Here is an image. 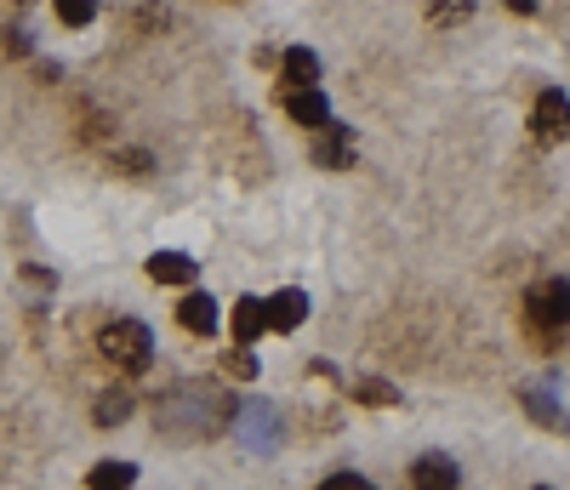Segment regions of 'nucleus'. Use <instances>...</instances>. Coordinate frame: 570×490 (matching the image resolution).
I'll use <instances>...</instances> for the list:
<instances>
[{
    "instance_id": "39448f33",
    "label": "nucleus",
    "mask_w": 570,
    "mask_h": 490,
    "mask_svg": "<svg viewBox=\"0 0 570 490\" xmlns=\"http://www.w3.org/2000/svg\"><path fill=\"white\" fill-rule=\"evenodd\" d=\"M531 131H537L542 143H564V137H570V97H564L559 86H548V91L537 97V115H531Z\"/></svg>"
},
{
    "instance_id": "6ab92c4d",
    "label": "nucleus",
    "mask_w": 570,
    "mask_h": 490,
    "mask_svg": "<svg viewBox=\"0 0 570 490\" xmlns=\"http://www.w3.org/2000/svg\"><path fill=\"white\" fill-rule=\"evenodd\" d=\"M320 490H371V479L365 473H331Z\"/></svg>"
},
{
    "instance_id": "aec40b11",
    "label": "nucleus",
    "mask_w": 570,
    "mask_h": 490,
    "mask_svg": "<svg viewBox=\"0 0 570 490\" xmlns=\"http://www.w3.org/2000/svg\"><path fill=\"white\" fill-rule=\"evenodd\" d=\"M360 400H365V405H394V388H383V382H360Z\"/></svg>"
},
{
    "instance_id": "6e6552de",
    "label": "nucleus",
    "mask_w": 570,
    "mask_h": 490,
    "mask_svg": "<svg viewBox=\"0 0 570 490\" xmlns=\"http://www.w3.org/2000/svg\"><path fill=\"white\" fill-rule=\"evenodd\" d=\"M177 325L195 331V336H212L217 331V303L206 297V291H188V297L177 303Z\"/></svg>"
},
{
    "instance_id": "9b49d317",
    "label": "nucleus",
    "mask_w": 570,
    "mask_h": 490,
    "mask_svg": "<svg viewBox=\"0 0 570 490\" xmlns=\"http://www.w3.org/2000/svg\"><path fill=\"white\" fill-rule=\"evenodd\" d=\"M149 274L160 280V285H195V257H183V252H155L149 257Z\"/></svg>"
},
{
    "instance_id": "1a4fd4ad",
    "label": "nucleus",
    "mask_w": 570,
    "mask_h": 490,
    "mask_svg": "<svg viewBox=\"0 0 570 490\" xmlns=\"http://www.w3.org/2000/svg\"><path fill=\"white\" fill-rule=\"evenodd\" d=\"M263 331H268V303L263 297H240V303H234V342H240V349H252Z\"/></svg>"
},
{
    "instance_id": "f257e3e1",
    "label": "nucleus",
    "mask_w": 570,
    "mask_h": 490,
    "mask_svg": "<svg viewBox=\"0 0 570 490\" xmlns=\"http://www.w3.org/2000/svg\"><path fill=\"white\" fill-rule=\"evenodd\" d=\"M228 422H234V411L217 388H177L160 405V433H171V439H206Z\"/></svg>"
},
{
    "instance_id": "f03ea898",
    "label": "nucleus",
    "mask_w": 570,
    "mask_h": 490,
    "mask_svg": "<svg viewBox=\"0 0 570 490\" xmlns=\"http://www.w3.org/2000/svg\"><path fill=\"white\" fill-rule=\"evenodd\" d=\"M525 325L542 342H553V336L570 331V280H537L525 291Z\"/></svg>"
},
{
    "instance_id": "dca6fc26",
    "label": "nucleus",
    "mask_w": 570,
    "mask_h": 490,
    "mask_svg": "<svg viewBox=\"0 0 570 490\" xmlns=\"http://www.w3.org/2000/svg\"><path fill=\"white\" fill-rule=\"evenodd\" d=\"M525 411L542 422V428H564V416H559V405H553V394H542V388H531L525 394Z\"/></svg>"
},
{
    "instance_id": "20e7f679",
    "label": "nucleus",
    "mask_w": 570,
    "mask_h": 490,
    "mask_svg": "<svg viewBox=\"0 0 570 490\" xmlns=\"http://www.w3.org/2000/svg\"><path fill=\"white\" fill-rule=\"evenodd\" d=\"M234 433H240L252 451H274L279 445V416L263 400H240L234 405Z\"/></svg>"
},
{
    "instance_id": "2eb2a0df",
    "label": "nucleus",
    "mask_w": 570,
    "mask_h": 490,
    "mask_svg": "<svg viewBox=\"0 0 570 490\" xmlns=\"http://www.w3.org/2000/svg\"><path fill=\"white\" fill-rule=\"evenodd\" d=\"M285 80H292V91L320 80V58L308 52V46H292V52H285Z\"/></svg>"
},
{
    "instance_id": "423d86ee",
    "label": "nucleus",
    "mask_w": 570,
    "mask_h": 490,
    "mask_svg": "<svg viewBox=\"0 0 570 490\" xmlns=\"http://www.w3.org/2000/svg\"><path fill=\"white\" fill-rule=\"evenodd\" d=\"M456 484H462V473H456V462L440 457V451H428V457L411 462V490H456Z\"/></svg>"
},
{
    "instance_id": "0eeeda50",
    "label": "nucleus",
    "mask_w": 570,
    "mask_h": 490,
    "mask_svg": "<svg viewBox=\"0 0 570 490\" xmlns=\"http://www.w3.org/2000/svg\"><path fill=\"white\" fill-rule=\"evenodd\" d=\"M285 109H292V120L308 126V131H325V126H331V104H325V91H320V86L285 91Z\"/></svg>"
},
{
    "instance_id": "412c9836",
    "label": "nucleus",
    "mask_w": 570,
    "mask_h": 490,
    "mask_svg": "<svg viewBox=\"0 0 570 490\" xmlns=\"http://www.w3.org/2000/svg\"><path fill=\"white\" fill-rule=\"evenodd\" d=\"M223 365H228V376H257V360H252L246 349H234V354H228Z\"/></svg>"
},
{
    "instance_id": "ddd939ff",
    "label": "nucleus",
    "mask_w": 570,
    "mask_h": 490,
    "mask_svg": "<svg viewBox=\"0 0 570 490\" xmlns=\"http://www.w3.org/2000/svg\"><path fill=\"white\" fill-rule=\"evenodd\" d=\"M137 484V468L131 462H98L86 473V490H131Z\"/></svg>"
},
{
    "instance_id": "f8f14e48",
    "label": "nucleus",
    "mask_w": 570,
    "mask_h": 490,
    "mask_svg": "<svg viewBox=\"0 0 570 490\" xmlns=\"http://www.w3.org/2000/svg\"><path fill=\"white\" fill-rule=\"evenodd\" d=\"M348 160H354V137L343 126H325L314 143V166H348Z\"/></svg>"
},
{
    "instance_id": "9d476101",
    "label": "nucleus",
    "mask_w": 570,
    "mask_h": 490,
    "mask_svg": "<svg viewBox=\"0 0 570 490\" xmlns=\"http://www.w3.org/2000/svg\"><path fill=\"white\" fill-rule=\"evenodd\" d=\"M303 320H308L303 291H279V297H268V331H297Z\"/></svg>"
},
{
    "instance_id": "f3484780",
    "label": "nucleus",
    "mask_w": 570,
    "mask_h": 490,
    "mask_svg": "<svg viewBox=\"0 0 570 490\" xmlns=\"http://www.w3.org/2000/svg\"><path fill=\"white\" fill-rule=\"evenodd\" d=\"M52 7H58V18L69 29H86L91 18H98V0H52Z\"/></svg>"
},
{
    "instance_id": "4be33fe9",
    "label": "nucleus",
    "mask_w": 570,
    "mask_h": 490,
    "mask_svg": "<svg viewBox=\"0 0 570 490\" xmlns=\"http://www.w3.org/2000/svg\"><path fill=\"white\" fill-rule=\"evenodd\" d=\"M537 490H548V484H537Z\"/></svg>"
},
{
    "instance_id": "4468645a",
    "label": "nucleus",
    "mask_w": 570,
    "mask_h": 490,
    "mask_svg": "<svg viewBox=\"0 0 570 490\" xmlns=\"http://www.w3.org/2000/svg\"><path fill=\"white\" fill-rule=\"evenodd\" d=\"M126 416H131V394H126V388H109V394H98V405H91V422H98V428H115Z\"/></svg>"
},
{
    "instance_id": "7ed1b4c3",
    "label": "nucleus",
    "mask_w": 570,
    "mask_h": 490,
    "mask_svg": "<svg viewBox=\"0 0 570 490\" xmlns=\"http://www.w3.org/2000/svg\"><path fill=\"white\" fill-rule=\"evenodd\" d=\"M98 354L115 371H142V365H149V354H155V336H149V325H142V320H109L98 331Z\"/></svg>"
},
{
    "instance_id": "a211bd4d",
    "label": "nucleus",
    "mask_w": 570,
    "mask_h": 490,
    "mask_svg": "<svg viewBox=\"0 0 570 490\" xmlns=\"http://www.w3.org/2000/svg\"><path fill=\"white\" fill-rule=\"evenodd\" d=\"M468 7H473V0H434V7H428V18H434V23H462Z\"/></svg>"
}]
</instances>
